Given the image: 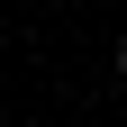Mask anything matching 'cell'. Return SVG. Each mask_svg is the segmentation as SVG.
<instances>
[{
	"mask_svg": "<svg viewBox=\"0 0 127 127\" xmlns=\"http://www.w3.org/2000/svg\"><path fill=\"white\" fill-rule=\"evenodd\" d=\"M109 73H118V82H127V36H118V55H109Z\"/></svg>",
	"mask_w": 127,
	"mask_h": 127,
	"instance_id": "obj_1",
	"label": "cell"
}]
</instances>
